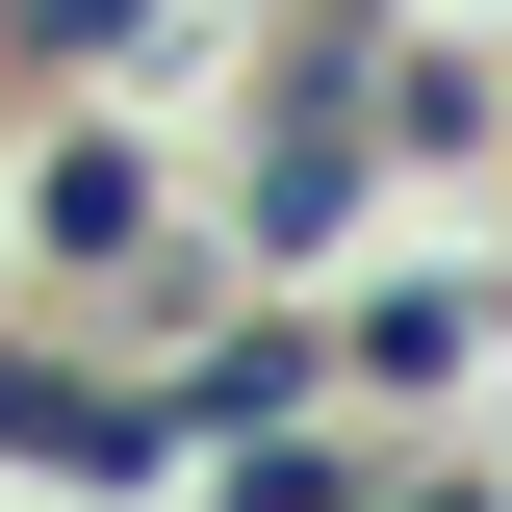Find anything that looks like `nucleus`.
<instances>
[{
    "label": "nucleus",
    "instance_id": "f257e3e1",
    "mask_svg": "<svg viewBox=\"0 0 512 512\" xmlns=\"http://www.w3.org/2000/svg\"><path fill=\"white\" fill-rule=\"evenodd\" d=\"M154 410H180V461H231V436H282V410H359V384H333V308H231V282H205V308L154 333Z\"/></svg>",
    "mask_w": 512,
    "mask_h": 512
},
{
    "label": "nucleus",
    "instance_id": "f03ea898",
    "mask_svg": "<svg viewBox=\"0 0 512 512\" xmlns=\"http://www.w3.org/2000/svg\"><path fill=\"white\" fill-rule=\"evenodd\" d=\"M0 461H26V487H180V410H154V359L0 333Z\"/></svg>",
    "mask_w": 512,
    "mask_h": 512
},
{
    "label": "nucleus",
    "instance_id": "7ed1b4c3",
    "mask_svg": "<svg viewBox=\"0 0 512 512\" xmlns=\"http://www.w3.org/2000/svg\"><path fill=\"white\" fill-rule=\"evenodd\" d=\"M154 256H180V180H154V154H128V128H52V154H26V282H154Z\"/></svg>",
    "mask_w": 512,
    "mask_h": 512
},
{
    "label": "nucleus",
    "instance_id": "20e7f679",
    "mask_svg": "<svg viewBox=\"0 0 512 512\" xmlns=\"http://www.w3.org/2000/svg\"><path fill=\"white\" fill-rule=\"evenodd\" d=\"M461 359H487V282H359V308H333V384H359V410H436Z\"/></svg>",
    "mask_w": 512,
    "mask_h": 512
},
{
    "label": "nucleus",
    "instance_id": "39448f33",
    "mask_svg": "<svg viewBox=\"0 0 512 512\" xmlns=\"http://www.w3.org/2000/svg\"><path fill=\"white\" fill-rule=\"evenodd\" d=\"M154 26H205V0H0V77H103V52H154Z\"/></svg>",
    "mask_w": 512,
    "mask_h": 512
},
{
    "label": "nucleus",
    "instance_id": "423d86ee",
    "mask_svg": "<svg viewBox=\"0 0 512 512\" xmlns=\"http://www.w3.org/2000/svg\"><path fill=\"white\" fill-rule=\"evenodd\" d=\"M384 512H512V461H384Z\"/></svg>",
    "mask_w": 512,
    "mask_h": 512
}]
</instances>
